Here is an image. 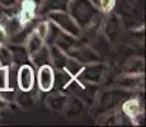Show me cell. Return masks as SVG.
Returning <instances> with one entry per match:
<instances>
[{
    "instance_id": "1",
    "label": "cell",
    "mask_w": 146,
    "mask_h": 127,
    "mask_svg": "<svg viewBox=\"0 0 146 127\" xmlns=\"http://www.w3.org/2000/svg\"><path fill=\"white\" fill-rule=\"evenodd\" d=\"M53 45H56L61 51H64L69 57L79 61L83 65L100 61V56L92 47H89L83 39L70 36L62 31L57 36Z\"/></svg>"
},
{
    "instance_id": "2",
    "label": "cell",
    "mask_w": 146,
    "mask_h": 127,
    "mask_svg": "<svg viewBox=\"0 0 146 127\" xmlns=\"http://www.w3.org/2000/svg\"><path fill=\"white\" fill-rule=\"evenodd\" d=\"M66 12L72 17L81 31L92 25L104 14L92 0H70Z\"/></svg>"
},
{
    "instance_id": "3",
    "label": "cell",
    "mask_w": 146,
    "mask_h": 127,
    "mask_svg": "<svg viewBox=\"0 0 146 127\" xmlns=\"http://www.w3.org/2000/svg\"><path fill=\"white\" fill-rule=\"evenodd\" d=\"M132 95L131 90L126 89H109L103 92L97 100V112L98 114H104L109 112H114L121 108V104L127 98Z\"/></svg>"
},
{
    "instance_id": "4",
    "label": "cell",
    "mask_w": 146,
    "mask_h": 127,
    "mask_svg": "<svg viewBox=\"0 0 146 127\" xmlns=\"http://www.w3.org/2000/svg\"><path fill=\"white\" fill-rule=\"evenodd\" d=\"M46 18L51 21L52 23H55L62 32L67 33V35L78 38H80V36L83 35L80 27L67 12H50L46 14Z\"/></svg>"
},
{
    "instance_id": "5",
    "label": "cell",
    "mask_w": 146,
    "mask_h": 127,
    "mask_svg": "<svg viewBox=\"0 0 146 127\" xmlns=\"http://www.w3.org/2000/svg\"><path fill=\"white\" fill-rule=\"evenodd\" d=\"M106 74H107V65L100 63V61H97V63L84 64L79 74L76 75V78L79 80L84 81V83L99 85L104 80Z\"/></svg>"
},
{
    "instance_id": "6",
    "label": "cell",
    "mask_w": 146,
    "mask_h": 127,
    "mask_svg": "<svg viewBox=\"0 0 146 127\" xmlns=\"http://www.w3.org/2000/svg\"><path fill=\"white\" fill-rule=\"evenodd\" d=\"M114 9L117 10V15H121L126 21H140L142 17V1L141 0H117Z\"/></svg>"
},
{
    "instance_id": "7",
    "label": "cell",
    "mask_w": 146,
    "mask_h": 127,
    "mask_svg": "<svg viewBox=\"0 0 146 127\" xmlns=\"http://www.w3.org/2000/svg\"><path fill=\"white\" fill-rule=\"evenodd\" d=\"M36 84V72L35 67L31 64H23L17 67V85L19 90H31L35 88Z\"/></svg>"
},
{
    "instance_id": "8",
    "label": "cell",
    "mask_w": 146,
    "mask_h": 127,
    "mask_svg": "<svg viewBox=\"0 0 146 127\" xmlns=\"http://www.w3.org/2000/svg\"><path fill=\"white\" fill-rule=\"evenodd\" d=\"M53 81H55V69L52 67V65H42L38 67L37 75H36V83L41 92H51L53 88Z\"/></svg>"
},
{
    "instance_id": "9",
    "label": "cell",
    "mask_w": 146,
    "mask_h": 127,
    "mask_svg": "<svg viewBox=\"0 0 146 127\" xmlns=\"http://www.w3.org/2000/svg\"><path fill=\"white\" fill-rule=\"evenodd\" d=\"M102 28H103V31H104V35L107 36V38L111 42H113L121 32L119 17L113 12L107 13L106 19L102 22Z\"/></svg>"
},
{
    "instance_id": "10",
    "label": "cell",
    "mask_w": 146,
    "mask_h": 127,
    "mask_svg": "<svg viewBox=\"0 0 146 127\" xmlns=\"http://www.w3.org/2000/svg\"><path fill=\"white\" fill-rule=\"evenodd\" d=\"M119 109L127 116V117H130L131 121H132L135 117L144 113V103H142L141 98L131 95L130 98H127V99L121 104Z\"/></svg>"
},
{
    "instance_id": "11",
    "label": "cell",
    "mask_w": 146,
    "mask_h": 127,
    "mask_svg": "<svg viewBox=\"0 0 146 127\" xmlns=\"http://www.w3.org/2000/svg\"><path fill=\"white\" fill-rule=\"evenodd\" d=\"M117 85L126 90H136L144 85L142 74H125L117 79Z\"/></svg>"
},
{
    "instance_id": "12",
    "label": "cell",
    "mask_w": 146,
    "mask_h": 127,
    "mask_svg": "<svg viewBox=\"0 0 146 127\" xmlns=\"http://www.w3.org/2000/svg\"><path fill=\"white\" fill-rule=\"evenodd\" d=\"M50 57H51V65L55 70H64L69 65L71 57L66 55L64 51H61L56 45H50Z\"/></svg>"
},
{
    "instance_id": "13",
    "label": "cell",
    "mask_w": 146,
    "mask_h": 127,
    "mask_svg": "<svg viewBox=\"0 0 146 127\" xmlns=\"http://www.w3.org/2000/svg\"><path fill=\"white\" fill-rule=\"evenodd\" d=\"M67 100H69V95L65 94V92L53 90L51 94L46 98V104L53 112H64Z\"/></svg>"
},
{
    "instance_id": "14",
    "label": "cell",
    "mask_w": 146,
    "mask_h": 127,
    "mask_svg": "<svg viewBox=\"0 0 146 127\" xmlns=\"http://www.w3.org/2000/svg\"><path fill=\"white\" fill-rule=\"evenodd\" d=\"M7 47L10 50L13 57V66H21L29 61V53L24 45H15V43H7Z\"/></svg>"
},
{
    "instance_id": "15",
    "label": "cell",
    "mask_w": 146,
    "mask_h": 127,
    "mask_svg": "<svg viewBox=\"0 0 146 127\" xmlns=\"http://www.w3.org/2000/svg\"><path fill=\"white\" fill-rule=\"evenodd\" d=\"M70 0H42L40 5V13L46 15L50 12H66Z\"/></svg>"
},
{
    "instance_id": "16",
    "label": "cell",
    "mask_w": 146,
    "mask_h": 127,
    "mask_svg": "<svg viewBox=\"0 0 146 127\" xmlns=\"http://www.w3.org/2000/svg\"><path fill=\"white\" fill-rule=\"evenodd\" d=\"M84 108H85V104L78 97L71 95V97H69V100H67L66 107H65V109H64V113L69 118H78L83 114Z\"/></svg>"
},
{
    "instance_id": "17",
    "label": "cell",
    "mask_w": 146,
    "mask_h": 127,
    "mask_svg": "<svg viewBox=\"0 0 146 127\" xmlns=\"http://www.w3.org/2000/svg\"><path fill=\"white\" fill-rule=\"evenodd\" d=\"M37 92H33V89L31 90H19L17 92V95H15V102L19 107L24 109H29L35 106V102H37Z\"/></svg>"
},
{
    "instance_id": "18",
    "label": "cell",
    "mask_w": 146,
    "mask_h": 127,
    "mask_svg": "<svg viewBox=\"0 0 146 127\" xmlns=\"http://www.w3.org/2000/svg\"><path fill=\"white\" fill-rule=\"evenodd\" d=\"M29 60L32 61V64L35 66L40 67L42 65H51V57H50V49L46 43L41 47L40 50H37L36 52H33L29 56Z\"/></svg>"
},
{
    "instance_id": "19",
    "label": "cell",
    "mask_w": 146,
    "mask_h": 127,
    "mask_svg": "<svg viewBox=\"0 0 146 127\" xmlns=\"http://www.w3.org/2000/svg\"><path fill=\"white\" fill-rule=\"evenodd\" d=\"M43 45H44V41L35 32V31H33V32L31 33V36L28 37V39H27V42H26V45H24V46H26L28 53H29V56H31L33 52H36L37 50H40Z\"/></svg>"
},
{
    "instance_id": "20",
    "label": "cell",
    "mask_w": 146,
    "mask_h": 127,
    "mask_svg": "<svg viewBox=\"0 0 146 127\" xmlns=\"http://www.w3.org/2000/svg\"><path fill=\"white\" fill-rule=\"evenodd\" d=\"M125 74H144V61L141 59H131L125 66Z\"/></svg>"
},
{
    "instance_id": "21",
    "label": "cell",
    "mask_w": 146,
    "mask_h": 127,
    "mask_svg": "<svg viewBox=\"0 0 146 127\" xmlns=\"http://www.w3.org/2000/svg\"><path fill=\"white\" fill-rule=\"evenodd\" d=\"M0 65L4 69H9L13 66V57L10 50L7 47V45L0 46Z\"/></svg>"
},
{
    "instance_id": "22",
    "label": "cell",
    "mask_w": 146,
    "mask_h": 127,
    "mask_svg": "<svg viewBox=\"0 0 146 127\" xmlns=\"http://www.w3.org/2000/svg\"><path fill=\"white\" fill-rule=\"evenodd\" d=\"M15 95L17 92L13 86H7V88H0V97L4 102H7L8 104L15 102Z\"/></svg>"
},
{
    "instance_id": "23",
    "label": "cell",
    "mask_w": 146,
    "mask_h": 127,
    "mask_svg": "<svg viewBox=\"0 0 146 127\" xmlns=\"http://www.w3.org/2000/svg\"><path fill=\"white\" fill-rule=\"evenodd\" d=\"M35 31L40 37L43 39H46V36H47V31H48V21H40V22H36L35 24Z\"/></svg>"
},
{
    "instance_id": "24",
    "label": "cell",
    "mask_w": 146,
    "mask_h": 127,
    "mask_svg": "<svg viewBox=\"0 0 146 127\" xmlns=\"http://www.w3.org/2000/svg\"><path fill=\"white\" fill-rule=\"evenodd\" d=\"M9 83V69H4L0 65V88H7Z\"/></svg>"
},
{
    "instance_id": "25",
    "label": "cell",
    "mask_w": 146,
    "mask_h": 127,
    "mask_svg": "<svg viewBox=\"0 0 146 127\" xmlns=\"http://www.w3.org/2000/svg\"><path fill=\"white\" fill-rule=\"evenodd\" d=\"M8 38H9V36H8L7 31H5V28L3 27L1 24H0V46L7 45L8 43Z\"/></svg>"
},
{
    "instance_id": "26",
    "label": "cell",
    "mask_w": 146,
    "mask_h": 127,
    "mask_svg": "<svg viewBox=\"0 0 146 127\" xmlns=\"http://www.w3.org/2000/svg\"><path fill=\"white\" fill-rule=\"evenodd\" d=\"M18 0H0V5H3L4 8H12L14 5H17Z\"/></svg>"
},
{
    "instance_id": "27",
    "label": "cell",
    "mask_w": 146,
    "mask_h": 127,
    "mask_svg": "<svg viewBox=\"0 0 146 127\" xmlns=\"http://www.w3.org/2000/svg\"><path fill=\"white\" fill-rule=\"evenodd\" d=\"M7 107H8V103H7V102L3 100V99H1V97H0V112H1L3 109H5Z\"/></svg>"
},
{
    "instance_id": "28",
    "label": "cell",
    "mask_w": 146,
    "mask_h": 127,
    "mask_svg": "<svg viewBox=\"0 0 146 127\" xmlns=\"http://www.w3.org/2000/svg\"><path fill=\"white\" fill-rule=\"evenodd\" d=\"M4 13H5V8L3 7V5H0V22H1V19H3V15H4Z\"/></svg>"
},
{
    "instance_id": "29",
    "label": "cell",
    "mask_w": 146,
    "mask_h": 127,
    "mask_svg": "<svg viewBox=\"0 0 146 127\" xmlns=\"http://www.w3.org/2000/svg\"><path fill=\"white\" fill-rule=\"evenodd\" d=\"M92 1H93L94 4H95V5H97V7H98V0H92Z\"/></svg>"
}]
</instances>
